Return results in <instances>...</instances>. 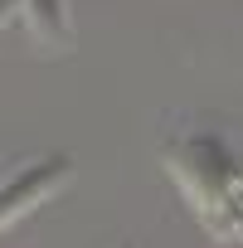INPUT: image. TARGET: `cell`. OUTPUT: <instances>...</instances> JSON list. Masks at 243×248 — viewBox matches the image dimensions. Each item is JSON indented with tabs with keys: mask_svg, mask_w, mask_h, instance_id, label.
<instances>
[{
	"mask_svg": "<svg viewBox=\"0 0 243 248\" xmlns=\"http://www.w3.org/2000/svg\"><path fill=\"white\" fill-rule=\"evenodd\" d=\"M68 175H73V161H68V156H44V161L25 166L20 175L0 180V229L15 224L20 214H30L34 204H44Z\"/></svg>",
	"mask_w": 243,
	"mask_h": 248,
	"instance_id": "obj_1",
	"label": "cell"
},
{
	"mask_svg": "<svg viewBox=\"0 0 243 248\" xmlns=\"http://www.w3.org/2000/svg\"><path fill=\"white\" fill-rule=\"evenodd\" d=\"M20 15H25V30L34 34V44L59 49V54L73 49V10H68V0H20Z\"/></svg>",
	"mask_w": 243,
	"mask_h": 248,
	"instance_id": "obj_2",
	"label": "cell"
},
{
	"mask_svg": "<svg viewBox=\"0 0 243 248\" xmlns=\"http://www.w3.org/2000/svg\"><path fill=\"white\" fill-rule=\"evenodd\" d=\"M10 10H15V0H0V25L10 20Z\"/></svg>",
	"mask_w": 243,
	"mask_h": 248,
	"instance_id": "obj_3",
	"label": "cell"
},
{
	"mask_svg": "<svg viewBox=\"0 0 243 248\" xmlns=\"http://www.w3.org/2000/svg\"><path fill=\"white\" fill-rule=\"evenodd\" d=\"M117 248H132V243H117Z\"/></svg>",
	"mask_w": 243,
	"mask_h": 248,
	"instance_id": "obj_4",
	"label": "cell"
}]
</instances>
